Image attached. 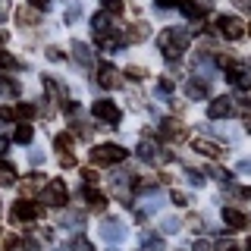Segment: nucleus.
<instances>
[{
    "instance_id": "obj_41",
    "label": "nucleus",
    "mask_w": 251,
    "mask_h": 251,
    "mask_svg": "<svg viewBox=\"0 0 251 251\" xmlns=\"http://www.w3.org/2000/svg\"><path fill=\"white\" fill-rule=\"evenodd\" d=\"M179 226H182L179 220H163V232H176Z\"/></svg>"
},
{
    "instance_id": "obj_52",
    "label": "nucleus",
    "mask_w": 251,
    "mask_h": 251,
    "mask_svg": "<svg viewBox=\"0 0 251 251\" xmlns=\"http://www.w3.org/2000/svg\"><path fill=\"white\" fill-rule=\"evenodd\" d=\"M157 3H160V6H176L179 0H157Z\"/></svg>"
},
{
    "instance_id": "obj_33",
    "label": "nucleus",
    "mask_w": 251,
    "mask_h": 251,
    "mask_svg": "<svg viewBox=\"0 0 251 251\" xmlns=\"http://www.w3.org/2000/svg\"><path fill=\"white\" fill-rule=\"evenodd\" d=\"M126 78H129V82H141V78H145V69L141 66H126Z\"/></svg>"
},
{
    "instance_id": "obj_39",
    "label": "nucleus",
    "mask_w": 251,
    "mask_h": 251,
    "mask_svg": "<svg viewBox=\"0 0 251 251\" xmlns=\"http://www.w3.org/2000/svg\"><path fill=\"white\" fill-rule=\"evenodd\" d=\"M188 182H192V185H204V176L198 170H188Z\"/></svg>"
},
{
    "instance_id": "obj_12",
    "label": "nucleus",
    "mask_w": 251,
    "mask_h": 251,
    "mask_svg": "<svg viewBox=\"0 0 251 251\" xmlns=\"http://www.w3.org/2000/svg\"><path fill=\"white\" fill-rule=\"evenodd\" d=\"M94 41L100 44V50H107V53H116V50H120V47L126 44V38H123V31H113V28H110L107 35H98Z\"/></svg>"
},
{
    "instance_id": "obj_24",
    "label": "nucleus",
    "mask_w": 251,
    "mask_h": 251,
    "mask_svg": "<svg viewBox=\"0 0 251 251\" xmlns=\"http://www.w3.org/2000/svg\"><path fill=\"white\" fill-rule=\"evenodd\" d=\"M6 185H16V170L10 163H0V188H6Z\"/></svg>"
},
{
    "instance_id": "obj_18",
    "label": "nucleus",
    "mask_w": 251,
    "mask_h": 251,
    "mask_svg": "<svg viewBox=\"0 0 251 251\" xmlns=\"http://www.w3.org/2000/svg\"><path fill=\"white\" fill-rule=\"evenodd\" d=\"M73 57L82 63V66H91V63H94L91 47H88V44H82V41H75V44H73Z\"/></svg>"
},
{
    "instance_id": "obj_9",
    "label": "nucleus",
    "mask_w": 251,
    "mask_h": 251,
    "mask_svg": "<svg viewBox=\"0 0 251 251\" xmlns=\"http://www.w3.org/2000/svg\"><path fill=\"white\" fill-rule=\"evenodd\" d=\"M232 110H235L232 98H214L207 107V116L210 120H226V116H232Z\"/></svg>"
},
{
    "instance_id": "obj_36",
    "label": "nucleus",
    "mask_w": 251,
    "mask_h": 251,
    "mask_svg": "<svg viewBox=\"0 0 251 251\" xmlns=\"http://www.w3.org/2000/svg\"><path fill=\"white\" fill-rule=\"evenodd\" d=\"M0 120H3V123L16 120V107H0Z\"/></svg>"
},
{
    "instance_id": "obj_28",
    "label": "nucleus",
    "mask_w": 251,
    "mask_h": 251,
    "mask_svg": "<svg viewBox=\"0 0 251 251\" xmlns=\"http://www.w3.org/2000/svg\"><path fill=\"white\" fill-rule=\"evenodd\" d=\"M22 63L13 57V53H6V50H0V69H19Z\"/></svg>"
},
{
    "instance_id": "obj_47",
    "label": "nucleus",
    "mask_w": 251,
    "mask_h": 251,
    "mask_svg": "<svg viewBox=\"0 0 251 251\" xmlns=\"http://www.w3.org/2000/svg\"><path fill=\"white\" fill-rule=\"evenodd\" d=\"M188 223H192L195 229H204V220H201V217H188Z\"/></svg>"
},
{
    "instance_id": "obj_46",
    "label": "nucleus",
    "mask_w": 251,
    "mask_h": 251,
    "mask_svg": "<svg viewBox=\"0 0 251 251\" xmlns=\"http://www.w3.org/2000/svg\"><path fill=\"white\" fill-rule=\"evenodd\" d=\"M192 251H210V245H207V242H201V239H198V242L192 245Z\"/></svg>"
},
{
    "instance_id": "obj_49",
    "label": "nucleus",
    "mask_w": 251,
    "mask_h": 251,
    "mask_svg": "<svg viewBox=\"0 0 251 251\" xmlns=\"http://www.w3.org/2000/svg\"><path fill=\"white\" fill-rule=\"evenodd\" d=\"M31 163H35V167H38V163H44V154L41 151H31Z\"/></svg>"
},
{
    "instance_id": "obj_17",
    "label": "nucleus",
    "mask_w": 251,
    "mask_h": 251,
    "mask_svg": "<svg viewBox=\"0 0 251 251\" xmlns=\"http://www.w3.org/2000/svg\"><path fill=\"white\" fill-rule=\"evenodd\" d=\"M148 35H151V28H148L145 22H132V25L123 31V38H126V41H145Z\"/></svg>"
},
{
    "instance_id": "obj_15",
    "label": "nucleus",
    "mask_w": 251,
    "mask_h": 251,
    "mask_svg": "<svg viewBox=\"0 0 251 251\" xmlns=\"http://www.w3.org/2000/svg\"><path fill=\"white\" fill-rule=\"evenodd\" d=\"M126 235V229L120 223H116V220H104V226H100V239H107V242H120Z\"/></svg>"
},
{
    "instance_id": "obj_37",
    "label": "nucleus",
    "mask_w": 251,
    "mask_h": 251,
    "mask_svg": "<svg viewBox=\"0 0 251 251\" xmlns=\"http://www.w3.org/2000/svg\"><path fill=\"white\" fill-rule=\"evenodd\" d=\"M170 201L176 204V207H185V204H188V198H185L182 192H173V195H170Z\"/></svg>"
},
{
    "instance_id": "obj_27",
    "label": "nucleus",
    "mask_w": 251,
    "mask_h": 251,
    "mask_svg": "<svg viewBox=\"0 0 251 251\" xmlns=\"http://www.w3.org/2000/svg\"><path fill=\"white\" fill-rule=\"evenodd\" d=\"M100 6H104L107 16H120L123 13V0H100Z\"/></svg>"
},
{
    "instance_id": "obj_11",
    "label": "nucleus",
    "mask_w": 251,
    "mask_h": 251,
    "mask_svg": "<svg viewBox=\"0 0 251 251\" xmlns=\"http://www.w3.org/2000/svg\"><path fill=\"white\" fill-rule=\"evenodd\" d=\"M160 135L167 138V141H182L185 135H188V129L179 120H163L160 123Z\"/></svg>"
},
{
    "instance_id": "obj_4",
    "label": "nucleus",
    "mask_w": 251,
    "mask_h": 251,
    "mask_svg": "<svg viewBox=\"0 0 251 251\" xmlns=\"http://www.w3.org/2000/svg\"><path fill=\"white\" fill-rule=\"evenodd\" d=\"M217 31L226 41H239V38L245 35V25H242V19H235V16H217Z\"/></svg>"
},
{
    "instance_id": "obj_35",
    "label": "nucleus",
    "mask_w": 251,
    "mask_h": 251,
    "mask_svg": "<svg viewBox=\"0 0 251 251\" xmlns=\"http://www.w3.org/2000/svg\"><path fill=\"white\" fill-rule=\"evenodd\" d=\"M78 16H82V6H78V3H73V6L66 10V22H75Z\"/></svg>"
},
{
    "instance_id": "obj_42",
    "label": "nucleus",
    "mask_w": 251,
    "mask_h": 251,
    "mask_svg": "<svg viewBox=\"0 0 251 251\" xmlns=\"http://www.w3.org/2000/svg\"><path fill=\"white\" fill-rule=\"evenodd\" d=\"M60 167H66V170L75 167V157H73V154H60Z\"/></svg>"
},
{
    "instance_id": "obj_22",
    "label": "nucleus",
    "mask_w": 251,
    "mask_h": 251,
    "mask_svg": "<svg viewBox=\"0 0 251 251\" xmlns=\"http://www.w3.org/2000/svg\"><path fill=\"white\" fill-rule=\"evenodd\" d=\"M179 10H182L188 19H201V16H204V6L195 3V0H179Z\"/></svg>"
},
{
    "instance_id": "obj_43",
    "label": "nucleus",
    "mask_w": 251,
    "mask_h": 251,
    "mask_svg": "<svg viewBox=\"0 0 251 251\" xmlns=\"http://www.w3.org/2000/svg\"><path fill=\"white\" fill-rule=\"evenodd\" d=\"M82 176H85V182H88V185L98 182V173H94V170H82Z\"/></svg>"
},
{
    "instance_id": "obj_31",
    "label": "nucleus",
    "mask_w": 251,
    "mask_h": 251,
    "mask_svg": "<svg viewBox=\"0 0 251 251\" xmlns=\"http://www.w3.org/2000/svg\"><path fill=\"white\" fill-rule=\"evenodd\" d=\"M66 251H94V248H91V242H88V239H82V235H78V239L69 242V248H66Z\"/></svg>"
},
{
    "instance_id": "obj_34",
    "label": "nucleus",
    "mask_w": 251,
    "mask_h": 251,
    "mask_svg": "<svg viewBox=\"0 0 251 251\" xmlns=\"http://www.w3.org/2000/svg\"><path fill=\"white\" fill-rule=\"evenodd\" d=\"M145 248L148 251H160L163 248V239H160V235H145Z\"/></svg>"
},
{
    "instance_id": "obj_13",
    "label": "nucleus",
    "mask_w": 251,
    "mask_h": 251,
    "mask_svg": "<svg viewBox=\"0 0 251 251\" xmlns=\"http://www.w3.org/2000/svg\"><path fill=\"white\" fill-rule=\"evenodd\" d=\"M195 151H198V154H204V157H210V160H217V157H223V154H226V148L220 145V141L198 138V141H195Z\"/></svg>"
},
{
    "instance_id": "obj_51",
    "label": "nucleus",
    "mask_w": 251,
    "mask_h": 251,
    "mask_svg": "<svg viewBox=\"0 0 251 251\" xmlns=\"http://www.w3.org/2000/svg\"><path fill=\"white\" fill-rule=\"evenodd\" d=\"M6 148H10V141H6V138H0V157L6 154Z\"/></svg>"
},
{
    "instance_id": "obj_2",
    "label": "nucleus",
    "mask_w": 251,
    "mask_h": 251,
    "mask_svg": "<svg viewBox=\"0 0 251 251\" xmlns=\"http://www.w3.org/2000/svg\"><path fill=\"white\" fill-rule=\"evenodd\" d=\"M123 160H126V148H120V145H100L91 151L94 167H110V163H123Z\"/></svg>"
},
{
    "instance_id": "obj_50",
    "label": "nucleus",
    "mask_w": 251,
    "mask_h": 251,
    "mask_svg": "<svg viewBox=\"0 0 251 251\" xmlns=\"http://www.w3.org/2000/svg\"><path fill=\"white\" fill-rule=\"evenodd\" d=\"M239 173H251V157H248V160H242V163H239Z\"/></svg>"
},
{
    "instance_id": "obj_25",
    "label": "nucleus",
    "mask_w": 251,
    "mask_h": 251,
    "mask_svg": "<svg viewBox=\"0 0 251 251\" xmlns=\"http://www.w3.org/2000/svg\"><path fill=\"white\" fill-rule=\"evenodd\" d=\"M138 157H141V160H157V148H154V141H141V145H138Z\"/></svg>"
},
{
    "instance_id": "obj_32",
    "label": "nucleus",
    "mask_w": 251,
    "mask_h": 251,
    "mask_svg": "<svg viewBox=\"0 0 251 251\" xmlns=\"http://www.w3.org/2000/svg\"><path fill=\"white\" fill-rule=\"evenodd\" d=\"M31 116H35V107H31V104H19V107H16V120H31Z\"/></svg>"
},
{
    "instance_id": "obj_45",
    "label": "nucleus",
    "mask_w": 251,
    "mask_h": 251,
    "mask_svg": "<svg viewBox=\"0 0 251 251\" xmlns=\"http://www.w3.org/2000/svg\"><path fill=\"white\" fill-rule=\"evenodd\" d=\"M31 10H44V6H50V0H28Z\"/></svg>"
},
{
    "instance_id": "obj_53",
    "label": "nucleus",
    "mask_w": 251,
    "mask_h": 251,
    "mask_svg": "<svg viewBox=\"0 0 251 251\" xmlns=\"http://www.w3.org/2000/svg\"><path fill=\"white\" fill-rule=\"evenodd\" d=\"M245 129H248V132H251V116H245Z\"/></svg>"
},
{
    "instance_id": "obj_6",
    "label": "nucleus",
    "mask_w": 251,
    "mask_h": 251,
    "mask_svg": "<svg viewBox=\"0 0 251 251\" xmlns=\"http://www.w3.org/2000/svg\"><path fill=\"white\" fill-rule=\"evenodd\" d=\"M38 214H41V207H38L35 201H28V198H22V201L13 204V223H31Z\"/></svg>"
},
{
    "instance_id": "obj_5",
    "label": "nucleus",
    "mask_w": 251,
    "mask_h": 251,
    "mask_svg": "<svg viewBox=\"0 0 251 251\" xmlns=\"http://www.w3.org/2000/svg\"><path fill=\"white\" fill-rule=\"evenodd\" d=\"M44 204H50V207H66V201H69V192H66V185H63V179H53L50 185H44Z\"/></svg>"
},
{
    "instance_id": "obj_29",
    "label": "nucleus",
    "mask_w": 251,
    "mask_h": 251,
    "mask_svg": "<svg viewBox=\"0 0 251 251\" xmlns=\"http://www.w3.org/2000/svg\"><path fill=\"white\" fill-rule=\"evenodd\" d=\"M53 148H57V151H69V148H73V135H69V132L57 135V138H53Z\"/></svg>"
},
{
    "instance_id": "obj_40",
    "label": "nucleus",
    "mask_w": 251,
    "mask_h": 251,
    "mask_svg": "<svg viewBox=\"0 0 251 251\" xmlns=\"http://www.w3.org/2000/svg\"><path fill=\"white\" fill-rule=\"evenodd\" d=\"M217 251H239V248H235V242L223 239V242H217Z\"/></svg>"
},
{
    "instance_id": "obj_8",
    "label": "nucleus",
    "mask_w": 251,
    "mask_h": 251,
    "mask_svg": "<svg viewBox=\"0 0 251 251\" xmlns=\"http://www.w3.org/2000/svg\"><path fill=\"white\" fill-rule=\"evenodd\" d=\"M223 223L229 229H245V226H251V217L239 207H223Z\"/></svg>"
},
{
    "instance_id": "obj_54",
    "label": "nucleus",
    "mask_w": 251,
    "mask_h": 251,
    "mask_svg": "<svg viewBox=\"0 0 251 251\" xmlns=\"http://www.w3.org/2000/svg\"><path fill=\"white\" fill-rule=\"evenodd\" d=\"M3 41H6V35H3V31H0V44H3Z\"/></svg>"
},
{
    "instance_id": "obj_56",
    "label": "nucleus",
    "mask_w": 251,
    "mask_h": 251,
    "mask_svg": "<svg viewBox=\"0 0 251 251\" xmlns=\"http://www.w3.org/2000/svg\"><path fill=\"white\" fill-rule=\"evenodd\" d=\"M248 31H251V28H248Z\"/></svg>"
},
{
    "instance_id": "obj_38",
    "label": "nucleus",
    "mask_w": 251,
    "mask_h": 251,
    "mask_svg": "<svg viewBox=\"0 0 251 251\" xmlns=\"http://www.w3.org/2000/svg\"><path fill=\"white\" fill-rule=\"evenodd\" d=\"M47 60L60 63V60H63V50H60V47H47Z\"/></svg>"
},
{
    "instance_id": "obj_19",
    "label": "nucleus",
    "mask_w": 251,
    "mask_h": 251,
    "mask_svg": "<svg viewBox=\"0 0 251 251\" xmlns=\"http://www.w3.org/2000/svg\"><path fill=\"white\" fill-rule=\"evenodd\" d=\"M38 188H44V176H41V173H31L25 182H22V195H25V198H31Z\"/></svg>"
},
{
    "instance_id": "obj_16",
    "label": "nucleus",
    "mask_w": 251,
    "mask_h": 251,
    "mask_svg": "<svg viewBox=\"0 0 251 251\" xmlns=\"http://www.w3.org/2000/svg\"><path fill=\"white\" fill-rule=\"evenodd\" d=\"M16 22H19V28H35L38 22H41V16L31 10V6H22V10L16 13Z\"/></svg>"
},
{
    "instance_id": "obj_7",
    "label": "nucleus",
    "mask_w": 251,
    "mask_h": 251,
    "mask_svg": "<svg viewBox=\"0 0 251 251\" xmlns=\"http://www.w3.org/2000/svg\"><path fill=\"white\" fill-rule=\"evenodd\" d=\"M185 94H188V100H204V98H210V82H207V78H201V75L188 78V82H185Z\"/></svg>"
},
{
    "instance_id": "obj_30",
    "label": "nucleus",
    "mask_w": 251,
    "mask_h": 251,
    "mask_svg": "<svg viewBox=\"0 0 251 251\" xmlns=\"http://www.w3.org/2000/svg\"><path fill=\"white\" fill-rule=\"evenodd\" d=\"M73 135H78V138H91L94 129H91L88 123H73Z\"/></svg>"
},
{
    "instance_id": "obj_26",
    "label": "nucleus",
    "mask_w": 251,
    "mask_h": 251,
    "mask_svg": "<svg viewBox=\"0 0 251 251\" xmlns=\"http://www.w3.org/2000/svg\"><path fill=\"white\" fill-rule=\"evenodd\" d=\"M31 135H35V129H31L28 123H22L19 129H16V141H19V145H28V141H31Z\"/></svg>"
},
{
    "instance_id": "obj_20",
    "label": "nucleus",
    "mask_w": 251,
    "mask_h": 251,
    "mask_svg": "<svg viewBox=\"0 0 251 251\" xmlns=\"http://www.w3.org/2000/svg\"><path fill=\"white\" fill-rule=\"evenodd\" d=\"M44 88H47V94H53L57 100H66V88H63V82H60V78L44 75Z\"/></svg>"
},
{
    "instance_id": "obj_14",
    "label": "nucleus",
    "mask_w": 251,
    "mask_h": 251,
    "mask_svg": "<svg viewBox=\"0 0 251 251\" xmlns=\"http://www.w3.org/2000/svg\"><path fill=\"white\" fill-rule=\"evenodd\" d=\"M82 198H85V204H88L91 210H104V207H107V195L100 192V188H94V185L85 188V192H82Z\"/></svg>"
},
{
    "instance_id": "obj_48",
    "label": "nucleus",
    "mask_w": 251,
    "mask_h": 251,
    "mask_svg": "<svg viewBox=\"0 0 251 251\" xmlns=\"http://www.w3.org/2000/svg\"><path fill=\"white\" fill-rule=\"evenodd\" d=\"M235 6H239V10H245V13H251V0H235Z\"/></svg>"
},
{
    "instance_id": "obj_44",
    "label": "nucleus",
    "mask_w": 251,
    "mask_h": 251,
    "mask_svg": "<svg viewBox=\"0 0 251 251\" xmlns=\"http://www.w3.org/2000/svg\"><path fill=\"white\" fill-rule=\"evenodd\" d=\"M10 16V0H0V22Z\"/></svg>"
},
{
    "instance_id": "obj_21",
    "label": "nucleus",
    "mask_w": 251,
    "mask_h": 251,
    "mask_svg": "<svg viewBox=\"0 0 251 251\" xmlns=\"http://www.w3.org/2000/svg\"><path fill=\"white\" fill-rule=\"evenodd\" d=\"M0 98H10V100L19 98V85H16L10 75H0Z\"/></svg>"
},
{
    "instance_id": "obj_1",
    "label": "nucleus",
    "mask_w": 251,
    "mask_h": 251,
    "mask_svg": "<svg viewBox=\"0 0 251 251\" xmlns=\"http://www.w3.org/2000/svg\"><path fill=\"white\" fill-rule=\"evenodd\" d=\"M157 47L163 50L167 60H179L188 47V31L185 28H163L160 38H157Z\"/></svg>"
},
{
    "instance_id": "obj_3",
    "label": "nucleus",
    "mask_w": 251,
    "mask_h": 251,
    "mask_svg": "<svg viewBox=\"0 0 251 251\" xmlns=\"http://www.w3.org/2000/svg\"><path fill=\"white\" fill-rule=\"evenodd\" d=\"M91 113H94V120H100L104 126H120L123 120V113H120V107L113 104V100H94V107H91Z\"/></svg>"
},
{
    "instance_id": "obj_55",
    "label": "nucleus",
    "mask_w": 251,
    "mask_h": 251,
    "mask_svg": "<svg viewBox=\"0 0 251 251\" xmlns=\"http://www.w3.org/2000/svg\"><path fill=\"white\" fill-rule=\"evenodd\" d=\"M248 251H251V242H248Z\"/></svg>"
},
{
    "instance_id": "obj_23",
    "label": "nucleus",
    "mask_w": 251,
    "mask_h": 251,
    "mask_svg": "<svg viewBox=\"0 0 251 251\" xmlns=\"http://www.w3.org/2000/svg\"><path fill=\"white\" fill-rule=\"evenodd\" d=\"M91 28H94V38H98V35H107V31H110V19H107L104 13H98L91 19Z\"/></svg>"
},
{
    "instance_id": "obj_10",
    "label": "nucleus",
    "mask_w": 251,
    "mask_h": 251,
    "mask_svg": "<svg viewBox=\"0 0 251 251\" xmlns=\"http://www.w3.org/2000/svg\"><path fill=\"white\" fill-rule=\"evenodd\" d=\"M98 85H100V88H120V85H123L120 69L110 66V63H104V66L98 69Z\"/></svg>"
}]
</instances>
